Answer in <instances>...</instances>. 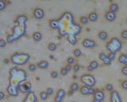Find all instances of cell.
Returning <instances> with one entry per match:
<instances>
[{
	"instance_id": "obj_40",
	"label": "cell",
	"mask_w": 127,
	"mask_h": 102,
	"mask_svg": "<svg viewBox=\"0 0 127 102\" xmlns=\"http://www.w3.org/2000/svg\"><path fill=\"white\" fill-rule=\"evenodd\" d=\"M122 88L123 89L127 90V80H125L122 82Z\"/></svg>"
},
{
	"instance_id": "obj_12",
	"label": "cell",
	"mask_w": 127,
	"mask_h": 102,
	"mask_svg": "<svg viewBox=\"0 0 127 102\" xmlns=\"http://www.w3.org/2000/svg\"><path fill=\"white\" fill-rule=\"evenodd\" d=\"M98 57H99V59H100L103 62V63H104V65H110L111 61H112L110 59L107 54H106L105 53H99V55H98Z\"/></svg>"
},
{
	"instance_id": "obj_20",
	"label": "cell",
	"mask_w": 127,
	"mask_h": 102,
	"mask_svg": "<svg viewBox=\"0 0 127 102\" xmlns=\"http://www.w3.org/2000/svg\"><path fill=\"white\" fill-rule=\"evenodd\" d=\"M98 36L100 40L105 41L107 39V38H108V34H107V32H106L105 30H101V31H99Z\"/></svg>"
},
{
	"instance_id": "obj_16",
	"label": "cell",
	"mask_w": 127,
	"mask_h": 102,
	"mask_svg": "<svg viewBox=\"0 0 127 102\" xmlns=\"http://www.w3.org/2000/svg\"><path fill=\"white\" fill-rule=\"evenodd\" d=\"M27 20H28L27 16H26V15H24V14H22V15H19V16L17 18L16 22H18V25H26Z\"/></svg>"
},
{
	"instance_id": "obj_36",
	"label": "cell",
	"mask_w": 127,
	"mask_h": 102,
	"mask_svg": "<svg viewBox=\"0 0 127 102\" xmlns=\"http://www.w3.org/2000/svg\"><path fill=\"white\" fill-rule=\"evenodd\" d=\"M67 73H68V71H67L65 67H64L61 69V74L62 76H66Z\"/></svg>"
},
{
	"instance_id": "obj_46",
	"label": "cell",
	"mask_w": 127,
	"mask_h": 102,
	"mask_svg": "<svg viewBox=\"0 0 127 102\" xmlns=\"http://www.w3.org/2000/svg\"><path fill=\"white\" fill-rule=\"evenodd\" d=\"M92 102H102V101H97V100H93V101Z\"/></svg>"
},
{
	"instance_id": "obj_14",
	"label": "cell",
	"mask_w": 127,
	"mask_h": 102,
	"mask_svg": "<svg viewBox=\"0 0 127 102\" xmlns=\"http://www.w3.org/2000/svg\"><path fill=\"white\" fill-rule=\"evenodd\" d=\"M116 17H117L116 13L112 12V11H110V10L106 11V13L105 14V18H106V20L107 22H114L115 19H116Z\"/></svg>"
},
{
	"instance_id": "obj_22",
	"label": "cell",
	"mask_w": 127,
	"mask_h": 102,
	"mask_svg": "<svg viewBox=\"0 0 127 102\" xmlns=\"http://www.w3.org/2000/svg\"><path fill=\"white\" fill-rule=\"evenodd\" d=\"M119 10V6H118V4L116 2H113L111 3V4L110 5V11H112V12H114L116 13L117 11Z\"/></svg>"
},
{
	"instance_id": "obj_38",
	"label": "cell",
	"mask_w": 127,
	"mask_h": 102,
	"mask_svg": "<svg viewBox=\"0 0 127 102\" xmlns=\"http://www.w3.org/2000/svg\"><path fill=\"white\" fill-rule=\"evenodd\" d=\"M50 75L52 77V78H53V79H55V78H57L58 76H59V73L57 72V71H52Z\"/></svg>"
},
{
	"instance_id": "obj_30",
	"label": "cell",
	"mask_w": 127,
	"mask_h": 102,
	"mask_svg": "<svg viewBox=\"0 0 127 102\" xmlns=\"http://www.w3.org/2000/svg\"><path fill=\"white\" fill-rule=\"evenodd\" d=\"M6 7V2L5 0H0V10L2 11Z\"/></svg>"
},
{
	"instance_id": "obj_10",
	"label": "cell",
	"mask_w": 127,
	"mask_h": 102,
	"mask_svg": "<svg viewBox=\"0 0 127 102\" xmlns=\"http://www.w3.org/2000/svg\"><path fill=\"white\" fill-rule=\"evenodd\" d=\"M110 102H123L119 93L114 90L110 93Z\"/></svg>"
},
{
	"instance_id": "obj_9",
	"label": "cell",
	"mask_w": 127,
	"mask_h": 102,
	"mask_svg": "<svg viewBox=\"0 0 127 102\" xmlns=\"http://www.w3.org/2000/svg\"><path fill=\"white\" fill-rule=\"evenodd\" d=\"M66 96V92L62 89H60L57 90V93H56V97L54 99V102H62L64 99L65 98Z\"/></svg>"
},
{
	"instance_id": "obj_39",
	"label": "cell",
	"mask_w": 127,
	"mask_h": 102,
	"mask_svg": "<svg viewBox=\"0 0 127 102\" xmlns=\"http://www.w3.org/2000/svg\"><path fill=\"white\" fill-rule=\"evenodd\" d=\"M6 45V42L3 38L0 39V48H4Z\"/></svg>"
},
{
	"instance_id": "obj_48",
	"label": "cell",
	"mask_w": 127,
	"mask_h": 102,
	"mask_svg": "<svg viewBox=\"0 0 127 102\" xmlns=\"http://www.w3.org/2000/svg\"><path fill=\"white\" fill-rule=\"evenodd\" d=\"M72 102H75V101H72Z\"/></svg>"
},
{
	"instance_id": "obj_19",
	"label": "cell",
	"mask_w": 127,
	"mask_h": 102,
	"mask_svg": "<svg viewBox=\"0 0 127 102\" xmlns=\"http://www.w3.org/2000/svg\"><path fill=\"white\" fill-rule=\"evenodd\" d=\"M42 38H43V34H42V33L39 32V31H36V32H34L33 34V39L35 42L41 41Z\"/></svg>"
},
{
	"instance_id": "obj_34",
	"label": "cell",
	"mask_w": 127,
	"mask_h": 102,
	"mask_svg": "<svg viewBox=\"0 0 127 102\" xmlns=\"http://www.w3.org/2000/svg\"><path fill=\"white\" fill-rule=\"evenodd\" d=\"M106 89L107 90V91H109V92L114 91V86H113V85L110 84V83H108L106 85Z\"/></svg>"
},
{
	"instance_id": "obj_21",
	"label": "cell",
	"mask_w": 127,
	"mask_h": 102,
	"mask_svg": "<svg viewBox=\"0 0 127 102\" xmlns=\"http://www.w3.org/2000/svg\"><path fill=\"white\" fill-rule=\"evenodd\" d=\"M49 26L50 28H52L53 30H56L59 28V23L57 19H52V20L49 22Z\"/></svg>"
},
{
	"instance_id": "obj_2",
	"label": "cell",
	"mask_w": 127,
	"mask_h": 102,
	"mask_svg": "<svg viewBox=\"0 0 127 102\" xmlns=\"http://www.w3.org/2000/svg\"><path fill=\"white\" fill-rule=\"evenodd\" d=\"M30 59V55L26 53H15L10 57L12 63L16 65H23L26 64Z\"/></svg>"
},
{
	"instance_id": "obj_6",
	"label": "cell",
	"mask_w": 127,
	"mask_h": 102,
	"mask_svg": "<svg viewBox=\"0 0 127 102\" xmlns=\"http://www.w3.org/2000/svg\"><path fill=\"white\" fill-rule=\"evenodd\" d=\"M32 85L30 82H24V83L21 84L19 86V91L22 93H26L28 94L29 93L32 92Z\"/></svg>"
},
{
	"instance_id": "obj_42",
	"label": "cell",
	"mask_w": 127,
	"mask_h": 102,
	"mask_svg": "<svg viewBox=\"0 0 127 102\" xmlns=\"http://www.w3.org/2000/svg\"><path fill=\"white\" fill-rule=\"evenodd\" d=\"M108 57L111 60V61H113L115 59V53H109L108 54Z\"/></svg>"
},
{
	"instance_id": "obj_45",
	"label": "cell",
	"mask_w": 127,
	"mask_h": 102,
	"mask_svg": "<svg viewBox=\"0 0 127 102\" xmlns=\"http://www.w3.org/2000/svg\"><path fill=\"white\" fill-rule=\"evenodd\" d=\"M73 93H74V92H72V91H71V90H69V92H68V95H69V96H71Z\"/></svg>"
},
{
	"instance_id": "obj_31",
	"label": "cell",
	"mask_w": 127,
	"mask_h": 102,
	"mask_svg": "<svg viewBox=\"0 0 127 102\" xmlns=\"http://www.w3.org/2000/svg\"><path fill=\"white\" fill-rule=\"evenodd\" d=\"M37 65H35L33 63H32V64H30L29 66H28V69H29L30 71L31 72H34L36 69H37Z\"/></svg>"
},
{
	"instance_id": "obj_32",
	"label": "cell",
	"mask_w": 127,
	"mask_h": 102,
	"mask_svg": "<svg viewBox=\"0 0 127 102\" xmlns=\"http://www.w3.org/2000/svg\"><path fill=\"white\" fill-rule=\"evenodd\" d=\"M67 63L68 64V65L74 64L75 63V57H71V56L68 57H67Z\"/></svg>"
},
{
	"instance_id": "obj_28",
	"label": "cell",
	"mask_w": 127,
	"mask_h": 102,
	"mask_svg": "<svg viewBox=\"0 0 127 102\" xmlns=\"http://www.w3.org/2000/svg\"><path fill=\"white\" fill-rule=\"evenodd\" d=\"M73 54H74L75 57L79 58V57H80L82 55V51L80 50V49H75L73 51Z\"/></svg>"
},
{
	"instance_id": "obj_5",
	"label": "cell",
	"mask_w": 127,
	"mask_h": 102,
	"mask_svg": "<svg viewBox=\"0 0 127 102\" xmlns=\"http://www.w3.org/2000/svg\"><path fill=\"white\" fill-rule=\"evenodd\" d=\"M79 92H80V93L83 96H89V95H94L95 90L91 87H88V86L86 85H82L80 89H79Z\"/></svg>"
},
{
	"instance_id": "obj_7",
	"label": "cell",
	"mask_w": 127,
	"mask_h": 102,
	"mask_svg": "<svg viewBox=\"0 0 127 102\" xmlns=\"http://www.w3.org/2000/svg\"><path fill=\"white\" fill-rule=\"evenodd\" d=\"M33 18L37 20H41L45 17V10L42 8H40V7H37L35 8L33 11Z\"/></svg>"
},
{
	"instance_id": "obj_24",
	"label": "cell",
	"mask_w": 127,
	"mask_h": 102,
	"mask_svg": "<svg viewBox=\"0 0 127 102\" xmlns=\"http://www.w3.org/2000/svg\"><path fill=\"white\" fill-rule=\"evenodd\" d=\"M48 49H49V51H52V52H54L57 50V45L54 42H50L49 45H48Z\"/></svg>"
},
{
	"instance_id": "obj_11",
	"label": "cell",
	"mask_w": 127,
	"mask_h": 102,
	"mask_svg": "<svg viewBox=\"0 0 127 102\" xmlns=\"http://www.w3.org/2000/svg\"><path fill=\"white\" fill-rule=\"evenodd\" d=\"M37 96L34 92H30L28 94H26V97L24 98V100L22 101V102H37Z\"/></svg>"
},
{
	"instance_id": "obj_33",
	"label": "cell",
	"mask_w": 127,
	"mask_h": 102,
	"mask_svg": "<svg viewBox=\"0 0 127 102\" xmlns=\"http://www.w3.org/2000/svg\"><path fill=\"white\" fill-rule=\"evenodd\" d=\"M79 69H80V65H79V64L76 63V64H75L74 66L72 67V70L74 71V73H77L79 71Z\"/></svg>"
},
{
	"instance_id": "obj_44",
	"label": "cell",
	"mask_w": 127,
	"mask_h": 102,
	"mask_svg": "<svg viewBox=\"0 0 127 102\" xmlns=\"http://www.w3.org/2000/svg\"><path fill=\"white\" fill-rule=\"evenodd\" d=\"M65 68L67 69V70L68 72H70L71 70L72 69V67H71V65H68V64H67V65L65 66Z\"/></svg>"
},
{
	"instance_id": "obj_37",
	"label": "cell",
	"mask_w": 127,
	"mask_h": 102,
	"mask_svg": "<svg viewBox=\"0 0 127 102\" xmlns=\"http://www.w3.org/2000/svg\"><path fill=\"white\" fill-rule=\"evenodd\" d=\"M46 92H47L48 94H49V96H51V95H53V94L54 93V89L53 88L49 87V88L46 89Z\"/></svg>"
},
{
	"instance_id": "obj_25",
	"label": "cell",
	"mask_w": 127,
	"mask_h": 102,
	"mask_svg": "<svg viewBox=\"0 0 127 102\" xmlns=\"http://www.w3.org/2000/svg\"><path fill=\"white\" fill-rule=\"evenodd\" d=\"M40 98H41V101H46L48 98H49V94L47 93V92L46 91H42V92H41L40 93Z\"/></svg>"
},
{
	"instance_id": "obj_27",
	"label": "cell",
	"mask_w": 127,
	"mask_h": 102,
	"mask_svg": "<svg viewBox=\"0 0 127 102\" xmlns=\"http://www.w3.org/2000/svg\"><path fill=\"white\" fill-rule=\"evenodd\" d=\"M126 57H127V54H126V53H121L120 56H119V57H118V61L120 62L121 64L124 65Z\"/></svg>"
},
{
	"instance_id": "obj_8",
	"label": "cell",
	"mask_w": 127,
	"mask_h": 102,
	"mask_svg": "<svg viewBox=\"0 0 127 102\" xmlns=\"http://www.w3.org/2000/svg\"><path fill=\"white\" fill-rule=\"evenodd\" d=\"M82 46L86 49H92L97 46V43L92 39L90 38H84L82 42Z\"/></svg>"
},
{
	"instance_id": "obj_26",
	"label": "cell",
	"mask_w": 127,
	"mask_h": 102,
	"mask_svg": "<svg viewBox=\"0 0 127 102\" xmlns=\"http://www.w3.org/2000/svg\"><path fill=\"white\" fill-rule=\"evenodd\" d=\"M67 41H68V42L72 46H75L77 43V39L75 36H69L67 38Z\"/></svg>"
},
{
	"instance_id": "obj_29",
	"label": "cell",
	"mask_w": 127,
	"mask_h": 102,
	"mask_svg": "<svg viewBox=\"0 0 127 102\" xmlns=\"http://www.w3.org/2000/svg\"><path fill=\"white\" fill-rule=\"evenodd\" d=\"M79 20H80V22L82 23V24H83V25L87 24V23H88V22H89L88 17H87V16H81Z\"/></svg>"
},
{
	"instance_id": "obj_43",
	"label": "cell",
	"mask_w": 127,
	"mask_h": 102,
	"mask_svg": "<svg viewBox=\"0 0 127 102\" xmlns=\"http://www.w3.org/2000/svg\"><path fill=\"white\" fill-rule=\"evenodd\" d=\"M4 98H5V93L3 92H0V101H2Z\"/></svg>"
},
{
	"instance_id": "obj_4",
	"label": "cell",
	"mask_w": 127,
	"mask_h": 102,
	"mask_svg": "<svg viewBox=\"0 0 127 102\" xmlns=\"http://www.w3.org/2000/svg\"><path fill=\"white\" fill-rule=\"evenodd\" d=\"M80 81L83 85L88 86V87L93 88L96 85V79H95V77L92 74L90 73H85L82 75L80 77Z\"/></svg>"
},
{
	"instance_id": "obj_35",
	"label": "cell",
	"mask_w": 127,
	"mask_h": 102,
	"mask_svg": "<svg viewBox=\"0 0 127 102\" xmlns=\"http://www.w3.org/2000/svg\"><path fill=\"white\" fill-rule=\"evenodd\" d=\"M121 37L125 40H127V30H122V32L121 33Z\"/></svg>"
},
{
	"instance_id": "obj_3",
	"label": "cell",
	"mask_w": 127,
	"mask_h": 102,
	"mask_svg": "<svg viewBox=\"0 0 127 102\" xmlns=\"http://www.w3.org/2000/svg\"><path fill=\"white\" fill-rule=\"evenodd\" d=\"M122 47V42L118 38H112L106 43V48L110 53H113L116 54Z\"/></svg>"
},
{
	"instance_id": "obj_23",
	"label": "cell",
	"mask_w": 127,
	"mask_h": 102,
	"mask_svg": "<svg viewBox=\"0 0 127 102\" xmlns=\"http://www.w3.org/2000/svg\"><path fill=\"white\" fill-rule=\"evenodd\" d=\"M79 89H80V87H79V84L77 83V82H73V83L70 85V90H71V91L74 92V93L78 91Z\"/></svg>"
},
{
	"instance_id": "obj_47",
	"label": "cell",
	"mask_w": 127,
	"mask_h": 102,
	"mask_svg": "<svg viewBox=\"0 0 127 102\" xmlns=\"http://www.w3.org/2000/svg\"><path fill=\"white\" fill-rule=\"evenodd\" d=\"M41 1H44V0H41Z\"/></svg>"
},
{
	"instance_id": "obj_1",
	"label": "cell",
	"mask_w": 127,
	"mask_h": 102,
	"mask_svg": "<svg viewBox=\"0 0 127 102\" xmlns=\"http://www.w3.org/2000/svg\"><path fill=\"white\" fill-rule=\"evenodd\" d=\"M27 74L22 69L14 67L10 69L9 85L7 86L6 91L10 97H18L19 91V86L24 83L27 78Z\"/></svg>"
},
{
	"instance_id": "obj_15",
	"label": "cell",
	"mask_w": 127,
	"mask_h": 102,
	"mask_svg": "<svg viewBox=\"0 0 127 102\" xmlns=\"http://www.w3.org/2000/svg\"><path fill=\"white\" fill-rule=\"evenodd\" d=\"M98 66H99V64L97 61H95V60L91 61L89 63V65L87 66V71L92 72V71H94V70L97 69L98 68Z\"/></svg>"
},
{
	"instance_id": "obj_41",
	"label": "cell",
	"mask_w": 127,
	"mask_h": 102,
	"mask_svg": "<svg viewBox=\"0 0 127 102\" xmlns=\"http://www.w3.org/2000/svg\"><path fill=\"white\" fill-rule=\"evenodd\" d=\"M122 73L123 75L125 76H127V66H123V67L122 68Z\"/></svg>"
},
{
	"instance_id": "obj_17",
	"label": "cell",
	"mask_w": 127,
	"mask_h": 102,
	"mask_svg": "<svg viewBox=\"0 0 127 102\" xmlns=\"http://www.w3.org/2000/svg\"><path fill=\"white\" fill-rule=\"evenodd\" d=\"M87 17H88L89 22H97L98 19V15L96 12H91Z\"/></svg>"
},
{
	"instance_id": "obj_18",
	"label": "cell",
	"mask_w": 127,
	"mask_h": 102,
	"mask_svg": "<svg viewBox=\"0 0 127 102\" xmlns=\"http://www.w3.org/2000/svg\"><path fill=\"white\" fill-rule=\"evenodd\" d=\"M37 67L39 69H47L48 67H49V62H48L47 61L45 60H42V61H40L37 64Z\"/></svg>"
},
{
	"instance_id": "obj_13",
	"label": "cell",
	"mask_w": 127,
	"mask_h": 102,
	"mask_svg": "<svg viewBox=\"0 0 127 102\" xmlns=\"http://www.w3.org/2000/svg\"><path fill=\"white\" fill-rule=\"evenodd\" d=\"M93 97H94L95 100H97V101L102 102L105 98V93L103 91H102V90H95Z\"/></svg>"
}]
</instances>
